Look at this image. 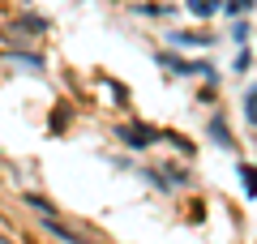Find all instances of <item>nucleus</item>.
I'll return each mask as SVG.
<instances>
[{
    "mask_svg": "<svg viewBox=\"0 0 257 244\" xmlns=\"http://www.w3.org/2000/svg\"><path fill=\"white\" fill-rule=\"evenodd\" d=\"M120 137H124V146H150V142H159L155 137V129H146V125H128V129H120Z\"/></svg>",
    "mask_w": 257,
    "mask_h": 244,
    "instance_id": "f257e3e1",
    "label": "nucleus"
},
{
    "mask_svg": "<svg viewBox=\"0 0 257 244\" xmlns=\"http://www.w3.org/2000/svg\"><path fill=\"white\" fill-rule=\"evenodd\" d=\"M189 9L197 13V18H210V13L219 9V5H214V0H189Z\"/></svg>",
    "mask_w": 257,
    "mask_h": 244,
    "instance_id": "39448f33",
    "label": "nucleus"
},
{
    "mask_svg": "<svg viewBox=\"0 0 257 244\" xmlns=\"http://www.w3.org/2000/svg\"><path fill=\"white\" fill-rule=\"evenodd\" d=\"M210 137H214V142H219V146H231V137H227V125H223L219 116L210 120Z\"/></svg>",
    "mask_w": 257,
    "mask_h": 244,
    "instance_id": "7ed1b4c3",
    "label": "nucleus"
},
{
    "mask_svg": "<svg viewBox=\"0 0 257 244\" xmlns=\"http://www.w3.org/2000/svg\"><path fill=\"white\" fill-rule=\"evenodd\" d=\"M26 206H35L39 214H47V218H52V210H56V206H52L47 197H35V193H26Z\"/></svg>",
    "mask_w": 257,
    "mask_h": 244,
    "instance_id": "20e7f679",
    "label": "nucleus"
},
{
    "mask_svg": "<svg viewBox=\"0 0 257 244\" xmlns=\"http://www.w3.org/2000/svg\"><path fill=\"white\" fill-rule=\"evenodd\" d=\"M248 120H257V90H248Z\"/></svg>",
    "mask_w": 257,
    "mask_h": 244,
    "instance_id": "0eeeda50",
    "label": "nucleus"
},
{
    "mask_svg": "<svg viewBox=\"0 0 257 244\" xmlns=\"http://www.w3.org/2000/svg\"><path fill=\"white\" fill-rule=\"evenodd\" d=\"M244 9H253V0H231L227 5V13H244Z\"/></svg>",
    "mask_w": 257,
    "mask_h": 244,
    "instance_id": "423d86ee",
    "label": "nucleus"
},
{
    "mask_svg": "<svg viewBox=\"0 0 257 244\" xmlns=\"http://www.w3.org/2000/svg\"><path fill=\"white\" fill-rule=\"evenodd\" d=\"M47 231H52V235H60V240L64 244H94V240H82V235H73V231H69V227H60V223H56V218H47Z\"/></svg>",
    "mask_w": 257,
    "mask_h": 244,
    "instance_id": "f03ea898",
    "label": "nucleus"
}]
</instances>
